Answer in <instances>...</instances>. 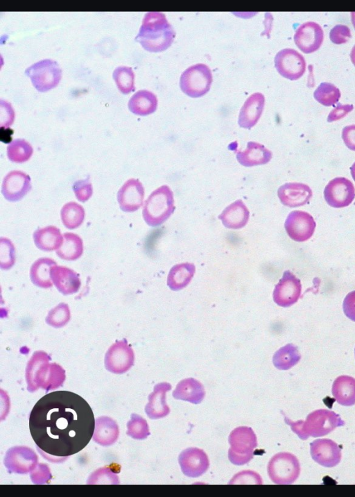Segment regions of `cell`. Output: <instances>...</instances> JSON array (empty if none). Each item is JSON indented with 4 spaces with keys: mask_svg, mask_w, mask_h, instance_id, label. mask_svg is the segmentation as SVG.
I'll list each match as a JSON object with an SVG mask.
<instances>
[{
    "mask_svg": "<svg viewBox=\"0 0 355 497\" xmlns=\"http://www.w3.org/2000/svg\"><path fill=\"white\" fill-rule=\"evenodd\" d=\"M95 419L88 403L68 391H55L40 398L29 415V430L36 446L55 457H67L90 441Z\"/></svg>",
    "mask_w": 355,
    "mask_h": 497,
    "instance_id": "1",
    "label": "cell"
},
{
    "mask_svg": "<svg viewBox=\"0 0 355 497\" xmlns=\"http://www.w3.org/2000/svg\"><path fill=\"white\" fill-rule=\"evenodd\" d=\"M175 32L160 12H148L145 14L135 40L150 52H160L168 49L173 43Z\"/></svg>",
    "mask_w": 355,
    "mask_h": 497,
    "instance_id": "2",
    "label": "cell"
},
{
    "mask_svg": "<svg viewBox=\"0 0 355 497\" xmlns=\"http://www.w3.org/2000/svg\"><path fill=\"white\" fill-rule=\"evenodd\" d=\"M285 422L297 436L304 440L309 436H324L345 422L336 412L329 410H316L308 414L305 421H293L284 415Z\"/></svg>",
    "mask_w": 355,
    "mask_h": 497,
    "instance_id": "3",
    "label": "cell"
},
{
    "mask_svg": "<svg viewBox=\"0 0 355 497\" xmlns=\"http://www.w3.org/2000/svg\"><path fill=\"white\" fill-rule=\"evenodd\" d=\"M173 191L166 185L155 189L145 201L142 216L151 227L159 226L165 222L175 210Z\"/></svg>",
    "mask_w": 355,
    "mask_h": 497,
    "instance_id": "4",
    "label": "cell"
},
{
    "mask_svg": "<svg viewBox=\"0 0 355 497\" xmlns=\"http://www.w3.org/2000/svg\"><path fill=\"white\" fill-rule=\"evenodd\" d=\"M228 440L230 445L228 458L233 464L243 465L252 459L258 444L257 436L250 427L236 428L230 432Z\"/></svg>",
    "mask_w": 355,
    "mask_h": 497,
    "instance_id": "5",
    "label": "cell"
},
{
    "mask_svg": "<svg viewBox=\"0 0 355 497\" xmlns=\"http://www.w3.org/2000/svg\"><path fill=\"white\" fill-rule=\"evenodd\" d=\"M212 81L210 68L205 64L198 63L189 67L182 73L180 87L187 96L198 98L210 90Z\"/></svg>",
    "mask_w": 355,
    "mask_h": 497,
    "instance_id": "6",
    "label": "cell"
},
{
    "mask_svg": "<svg viewBox=\"0 0 355 497\" xmlns=\"http://www.w3.org/2000/svg\"><path fill=\"white\" fill-rule=\"evenodd\" d=\"M25 74L40 92L55 87L62 78V69L58 63L51 59H44L33 63L26 69Z\"/></svg>",
    "mask_w": 355,
    "mask_h": 497,
    "instance_id": "7",
    "label": "cell"
},
{
    "mask_svg": "<svg viewBox=\"0 0 355 497\" xmlns=\"http://www.w3.org/2000/svg\"><path fill=\"white\" fill-rule=\"evenodd\" d=\"M267 469L269 478L274 483L290 485L299 477L300 465L294 455L288 452H281L275 454L270 459Z\"/></svg>",
    "mask_w": 355,
    "mask_h": 497,
    "instance_id": "8",
    "label": "cell"
},
{
    "mask_svg": "<svg viewBox=\"0 0 355 497\" xmlns=\"http://www.w3.org/2000/svg\"><path fill=\"white\" fill-rule=\"evenodd\" d=\"M274 62L278 73L291 81L300 78L306 71L304 56L293 49L286 48L277 52Z\"/></svg>",
    "mask_w": 355,
    "mask_h": 497,
    "instance_id": "9",
    "label": "cell"
},
{
    "mask_svg": "<svg viewBox=\"0 0 355 497\" xmlns=\"http://www.w3.org/2000/svg\"><path fill=\"white\" fill-rule=\"evenodd\" d=\"M324 197L327 204L333 208L347 207L355 197V187L347 178L337 177L326 185Z\"/></svg>",
    "mask_w": 355,
    "mask_h": 497,
    "instance_id": "10",
    "label": "cell"
},
{
    "mask_svg": "<svg viewBox=\"0 0 355 497\" xmlns=\"http://www.w3.org/2000/svg\"><path fill=\"white\" fill-rule=\"evenodd\" d=\"M313 217L306 212L294 210L290 212L285 221L286 233L293 240L302 242L310 239L315 228Z\"/></svg>",
    "mask_w": 355,
    "mask_h": 497,
    "instance_id": "11",
    "label": "cell"
},
{
    "mask_svg": "<svg viewBox=\"0 0 355 497\" xmlns=\"http://www.w3.org/2000/svg\"><path fill=\"white\" fill-rule=\"evenodd\" d=\"M302 292V285L291 271L286 270L275 285L272 297L274 302L281 307H289L295 303Z\"/></svg>",
    "mask_w": 355,
    "mask_h": 497,
    "instance_id": "12",
    "label": "cell"
},
{
    "mask_svg": "<svg viewBox=\"0 0 355 497\" xmlns=\"http://www.w3.org/2000/svg\"><path fill=\"white\" fill-rule=\"evenodd\" d=\"M31 188L29 175L19 170H13L3 178L1 193L7 201L15 202L23 199Z\"/></svg>",
    "mask_w": 355,
    "mask_h": 497,
    "instance_id": "13",
    "label": "cell"
},
{
    "mask_svg": "<svg viewBox=\"0 0 355 497\" xmlns=\"http://www.w3.org/2000/svg\"><path fill=\"white\" fill-rule=\"evenodd\" d=\"M293 40L302 52L311 53L320 47L324 40V32L318 24L306 22L297 28Z\"/></svg>",
    "mask_w": 355,
    "mask_h": 497,
    "instance_id": "14",
    "label": "cell"
},
{
    "mask_svg": "<svg viewBox=\"0 0 355 497\" xmlns=\"http://www.w3.org/2000/svg\"><path fill=\"white\" fill-rule=\"evenodd\" d=\"M182 473L188 477L197 478L209 468V461L206 453L198 448H188L182 450L178 457Z\"/></svg>",
    "mask_w": 355,
    "mask_h": 497,
    "instance_id": "15",
    "label": "cell"
},
{
    "mask_svg": "<svg viewBox=\"0 0 355 497\" xmlns=\"http://www.w3.org/2000/svg\"><path fill=\"white\" fill-rule=\"evenodd\" d=\"M144 187L139 179L130 178L125 181L117 192V201L121 210L132 212L143 205Z\"/></svg>",
    "mask_w": 355,
    "mask_h": 497,
    "instance_id": "16",
    "label": "cell"
},
{
    "mask_svg": "<svg viewBox=\"0 0 355 497\" xmlns=\"http://www.w3.org/2000/svg\"><path fill=\"white\" fill-rule=\"evenodd\" d=\"M310 453L315 462L325 467L338 465L342 457L341 448L329 439H318L312 441L310 444Z\"/></svg>",
    "mask_w": 355,
    "mask_h": 497,
    "instance_id": "17",
    "label": "cell"
},
{
    "mask_svg": "<svg viewBox=\"0 0 355 497\" xmlns=\"http://www.w3.org/2000/svg\"><path fill=\"white\" fill-rule=\"evenodd\" d=\"M133 362V351L124 341L113 344L108 350L105 360L106 368L114 373L127 371Z\"/></svg>",
    "mask_w": 355,
    "mask_h": 497,
    "instance_id": "18",
    "label": "cell"
},
{
    "mask_svg": "<svg viewBox=\"0 0 355 497\" xmlns=\"http://www.w3.org/2000/svg\"><path fill=\"white\" fill-rule=\"evenodd\" d=\"M312 195L309 186L301 183H287L280 186L277 190V196L281 203L290 208L306 204Z\"/></svg>",
    "mask_w": 355,
    "mask_h": 497,
    "instance_id": "19",
    "label": "cell"
},
{
    "mask_svg": "<svg viewBox=\"0 0 355 497\" xmlns=\"http://www.w3.org/2000/svg\"><path fill=\"white\" fill-rule=\"evenodd\" d=\"M265 97L260 92L251 94L242 106L238 119L239 125L250 129L260 119L264 108Z\"/></svg>",
    "mask_w": 355,
    "mask_h": 497,
    "instance_id": "20",
    "label": "cell"
},
{
    "mask_svg": "<svg viewBox=\"0 0 355 497\" xmlns=\"http://www.w3.org/2000/svg\"><path fill=\"white\" fill-rule=\"evenodd\" d=\"M51 278L57 289L64 295L75 294L80 287L81 282L77 273L64 266H53Z\"/></svg>",
    "mask_w": 355,
    "mask_h": 497,
    "instance_id": "21",
    "label": "cell"
},
{
    "mask_svg": "<svg viewBox=\"0 0 355 497\" xmlns=\"http://www.w3.org/2000/svg\"><path fill=\"white\" fill-rule=\"evenodd\" d=\"M223 226L230 229L243 228L248 222L250 212L241 199H238L227 206L218 217Z\"/></svg>",
    "mask_w": 355,
    "mask_h": 497,
    "instance_id": "22",
    "label": "cell"
},
{
    "mask_svg": "<svg viewBox=\"0 0 355 497\" xmlns=\"http://www.w3.org/2000/svg\"><path fill=\"white\" fill-rule=\"evenodd\" d=\"M272 156V152L264 145L253 141L248 142L244 151L236 153L238 162L244 167L266 165L270 161Z\"/></svg>",
    "mask_w": 355,
    "mask_h": 497,
    "instance_id": "23",
    "label": "cell"
},
{
    "mask_svg": "<svg viewBox=\"0 0 355 497\" xmlns=\"http://www.w3.org/2000/svg\"><path fill=\"white\" fill-rule=\"evenodd\" d=\"M205 396V390L202 384L193 378H188L180 381L173 396L175 399L188 401L193 404H199Z\"/></svg>",
    "mask_w": 355,
    "mask_h": 497,
    "instance_id": "24",
    "label": "cell"
},
{
    "mask_svg": "<svg viewBox=\"0 0 355 497\" xmlns=\"http://www.w3.org/2000/svg\"><path fill=\"white\" fill-rule=\"evenodd\" d=\"M35 246L44 251H52L60 248L63 242V235L59 228L48 226L37 229L33 234Z\"/></svg>",
    "mask_w": 355,
    "mask_h": 497,
    "instance_id": "25",
    "label": "cell"
},
{
    "mask_svg": "<svg viewBox=\"0 0 355 497\" xmlns=\"http://www.w3.org/2000/svg\"><path fill=\"white\" fill-rule=\"evenodd\" d=\"M128 106L130 112L139 116H146L154 112L157 107V98L152 92L141 90L130 99Z\"/></svg>",
    "mask_w": 355,
    "mask_h": 497,
    "instance_id": "26",
    "label": "cell"
},
{
    "mask_svg": "<svg viewBox=\"0 0 355 497\" xmlns=\"http://www.w3.org/2000/svg\"><path fill=\"white\" fill-rule=\"evenodd\" d=\"M332 394L338 404L352 406L355 404V378L340 376L336 378L331 389Z\"/></svg>",
    "mask_w": 355,
    "mask_h": 497,
    "instance_id": "27",
    "label": "cell"
},
{
    "mask_svg": "<svg viewBox=\"0 0 355 497\" xmlns=\"http://www.w3.org/2000/svg\"><path fill=\"white\" fill-rule=\"evenodd\" d=\"M196 272L193 263L183 262L171 267L167 276V285L173 291L186 287L191 281Z\"/></svg>",
    "mask_w": 355,
    "mask_h": 497,
    "instance_id": "28",
    "label": "cell"
},
{
    "mask_svg": "<svg viewBox=\"0 0 355 497\" xmlns=\"http://www.w3.org/2000/svg\"><path fill=\"white\" fill-rule=\"evenodd\" d=\"M57 263L51 258H41L35 260L30 269L32 283L40 288H50L53 285L51 278V268Z\"/></svg>",
    "mask_w": 355,
    "mask_h": 497,
    "instance_id": "29",
    "label": "cell"
},
{
    "mask_svg": "<svg viewBox=\"0 0 355 497\" xmlns=\"http://www.w3.org/2000/svg\"><path fill=\"white\" fill-rule=\"evenodd\" d=\"M170 389L171 385L167 382H162L155 387L153 394L150 396V403L146 410L150 418H162L168 414L170 408L166 403V394Z\"/></svg>",
    "mask_w": 355,
    "mask_h": 497,
    "instance_id": "30",
    "label": "cell"
},
{
    "mask_svg": "<svg viewBox=\"0 0 355 497\" xmlns=\"http://www.w3.org/2000/svg\"><path fill=\"white\" fill-rule=\"evenodd\" d=\"M57 255L64 260H76L83 253V242L81 237L73 233L63 234V242L55 251Z\"/></svg>",
    "mask_w": 355,
    "mask_h": 497,
    "instance_id": "31",
    "label": "cell"
},
{
    "mask_svg": "<svg viewBox=\"0 0 355 497\" xmlns=\"http://www.w3.org/2000/svg\"><path fill=\"white\" fill-rule=\"evenodd\" d=\"M300 358L297 347L293 344H288L275 353L272 362L279 370H288L297 364Z\"/></svg>",
    "mask_w": 355,
    "mask_h": 497,
    "instance_id": "32",
    "label": "cell"
},
{
    "mask_svg": "<svg viewBox=\"0 0 355 497\" xmlns=\"http://www.w3.org/2000/svg\"><path fill=\"white\" fill-rule=\"evenodd\" d=\"M85 212L82 205L74 201L64 204L60 210V218L63 225L68 229L78 228L83 222Z\"/></svg>",
    "mask_w": 355,
    "mask_h": 497,
    "instance_id": "33",
    "label": "cell"
},
{
    "mask_svg": "<svg viewBox=\"0 0 355 497\" xmlns=\"http://www.w3.org/2000/svg\"><path fill=\"white\" fill-rule=\"evenodd\" d=\"M8 158L13 162L28 161L33 155V149L24 139H16L9 143L6 149Z\"/></svg>",
    "mask_w": 355,
    "mask_h": 497,
    "instance_id": "34",
    "label": "cell"
},
{
    "mask_svg": "<svg viewBox=\"0 0 355 497\" xmlns=\"http://www.w3.org/2000/svg\"><path fill=\"white\" fill-rule=\"evenodd\" d=\"M340 90L327 82L320 83L313 92L315 99L325 106H334L340 98Z\"/></svg>",
    "mask_w": 355,
    "mask_h": 497,
    "instance_id": "35",
    "label": "cell"
},
{
    "mask_svg": "<svg viewBox=\"0 0 355 497\" xmlns=\"http://www.w3.org/2000/svg\"><path fill=\"white\" fill-rule=\"evenodd\" d=\"M112 77L121 93L126 94L135 90V74L131 67L127 66L116 67L113 71Z\"/></svg>",
    "mask_w": 355,
    "mask_h": 497,
    "instance_id": "36",
    "label": "cell"
},
{
    "mask_svg": "<svg viewBox=\"0 0 355 497\" xmlns=\"http://www.w3.org/2000/svg\"><path fill=\"white\" fill-rule=\"evenodd\" d=\"M71 317L69 305L65 303H60L52 308L46 317V323L53 328L64 326Z\"/></svg>",
    "mask_w": 355,
    "mask_h": 497,
    "instance_id": "37",
    "label": "cell"
},
{
    "mask_svg": "<svg viewBox=\"0 0 355 497\" xmlns=\"http://www.w3.org/2000/svg\"><path fill=\"white\" fill-rule=\"evenodd\" d=\"M16 260L15 248L12 241L6 237L0 238V268L10 269Z\"/></svg>",
    "mask_w": 355,
    "mask_h": 497,
    "instance_id": "38",
    "label": "cell"
},
{
    "mask_svg": "<svg viewBox=\"0 0 355 497\" xmlns=\"http://www.w3.org/2000/svg\"><path fill=\"white\" fill-rule=\"evenodd\" d=\"M72 189L76 199L82 203L88 201L93 194L92 185L88 178L75 181Z\"/></svg>",
    "mask_w": 355,
    "mask_h": 497,
    "instance_id": "39",
    "label": "cell"
},
{
    "mask_svg": "<svg viewBox=\"0 0 355 497\" xmlns=\"http://www.w3.org/2000/svg\"><path fill=\"white\" fill-rule=\"evenodd\" d=\"M0 109L1 128H8L14 122V109L9 102L3 99L0 100Z\"/></svg>",
    "mask_w": 355,
    "mask_h": 497,
    "instance_id": "40",
    "label": "cell"
},
{
    "mask_svg": "<svg viewBox=\"0 0 355 497\" xmlns=\"http://www.w3.org/2000/svg\"><path fill=\"white\" fill-rule=\"evenodd\" d=\"M351 37L352 34L349 27L343 24L336 25L329 32L331 41L336 44L346 43Z\"/></svg>",
    "mask_w": 355,
    "mask_h": 497,
    "instance_id": "41",
    "label": "cell"
},
{
    "mask_svg": "<svg viewBox=\"0 0 355 497\" xmlns=\"http://www.w3.org/2000/svg\"><path fill=\"white\" fill-rule=\"evenodd\" d=\"M354 108L352 104L343 105L340 103L329 114L327 121L329 122L339 120L345 117Z\"/></svg>",
    "mask_w": 355,
    "mask_h": 497,
    "instance_id": "42",
    "label": "cell"
},
{
    "mask_svg": "<svg viewBox=\"0 0 355 497\" xmlns=\"http://www.w3.org/2000/svg\"><path fill=\"white\" fill-rule=\"evenodd\" d=\"M343 308L345 314L349 319L355 321V290L347 294L343 301Z\"/></svg>",
    "mask_w": 355,
    "mask_h": 497,
    "instance_id": "43",
    "label": "cell"
},
{
    "mask_svg": "<svg viewBox=\"0 0 355 497\" xmlns=\"http://www.w3.org/2000/svg\"><path fill=\"white\" fill-rule=\"evenodd\" d=\"M342 138L345 144L349 149L355 151V124L348 125L343 128Z\"/></svg>",
    "mask_w": 355,
    "mask_h": 497,
    "instance_id": "44",
    "label": "cell"
},
{
    "mask_svg": "<svg viewBox=\"0 0 355 497\" xmlns=\"http://www.w3.org/2000/svg\"><path fill=\"white\" fill-rule=\"evenodd\" d=\"M350 58H351V60H352V63H353V64L354 65V66H355V44L354 45V47H352V50H351V52H350Z\"/></svg>",
    "mask_w": 355,
    "mask_h": 497,
    "instance_id": "45",
    "label": "cell"
},
{
    "mask_svg": "<svg viewBox=\"0 0 355 497\" xmlns=\"http://www.w3.org/2000/svg\"><path fill=\"white\" fill-rule=\"evenodd\" d=\"M350 171H351V174H352L353 179L355 181V162L353 163V165L350 167Z\"/></svg>",
    "mask_w": 355,
    "mask_h": 497,
    "instance_id": "46",
    "label": "cell"
},
{
    "mask_svg": "<svg viewBox=\"0 0 355 497\" xmlns=\"http://www.w3.org/2000/svg\"><path fill=\"white\" fill-rule=\"evenodd\" d=\"M351 20H352V23L354 27V29H355V12H351Z\"/></svg>",
    "mask_w": 355,
    "mask_h": 497,
    "instance_id": "47",
    "label": "cell"
}]
</instances>
